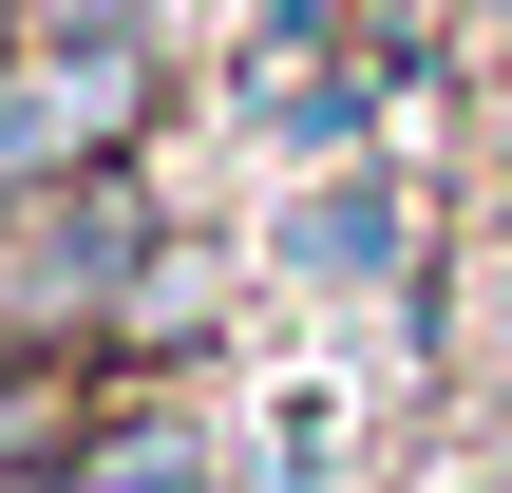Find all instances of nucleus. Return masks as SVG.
I'll return each instance as SVG.
<instances>
[{
  "mask_svg": "<svg viewBox=\"0 0 512 493\" xmlns=\"http://www.w3.org/2000/svg\"><path fill=\"white\" fill-rule=\"evenodd\" d=\"M38 418H57V399H38V361L0 342V456H38Z\"/></svg>",
  "mask_w": 512,
  "mask_h": 493,
  "instance_id": "nucleus-1",
  "label": "nucleus"
},
{
  "mask_svg": "<svg viewBox=\"0 0 512 493\" xmlns=\"http://www.w3.org/2000/svg\"><path fill=\"white\" fill-rule=\"evenodd\" d=\"M0 493H95V475H76V456H0Z\"/></svg>",
  "mask_w": 512,
  "mask_h": 493,
  "instance_id": "nucleus-2",
  "label": "nucleus"
},
{
  "mask_svg": "<svg viewBox=\"0 0 512 493\" xmlns=\"http://www.w3.org/2000/svg\"><path fill=\"white\" fill-rule=\"evenodd\" d=\"M475 304H494V323H475V342H494V361H512V266H494V285H475Z\"/></svg>",
  "mask_w": 512,
  "mask_h": 493,
  "instance_id": "nucleus-3",
  "label": "nucleus"
}]
</instances>
